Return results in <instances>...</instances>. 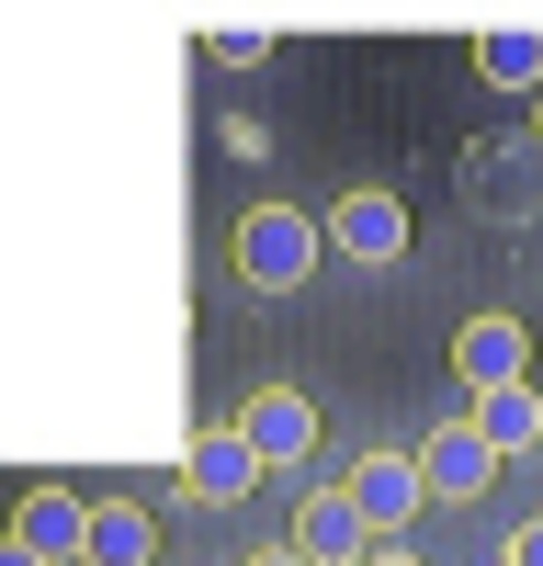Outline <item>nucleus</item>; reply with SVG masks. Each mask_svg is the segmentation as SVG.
I'll return each mask as SVG.
<instances>
[{
  "mask_svg": "<svg viewBox=\"0 0 543 566\" xmlns=\"http://www.w3.org/2000/svg\"><path fill=\"white\" fill-rule=\"evenodd\" d=\"M317 250H329V239H317L306 205H249L238 216V272L260 283V295H295V283L317 272Z\"/></svg>",
  "mask_w": 543,
  "mask_h": 566,
  "instance_id": "1",
  "label": "nucleus"
},
{
  "mask_svg": "<svg viewBox=\"0 0 543 566\" xmlns=\"http://www.w3.org/2000/svg\"><path fill=\"white\" fill-rule=\"evenodd\" d=\"M317 239H329L340 261H362V272H396V261H407V205L374 193V181H351V193L317 216Z\"/></svg>",
  "mask_w": 543,
  "mask_h": 566,
  "instance_id": "2",
  "label": "nucleus"
},
{
  "mask_svg": "<svg viewBox=\"0 0 543 566\" xmlns=\"http://www.w3.org/2000/svg\"><path fill=\"white\" fill-rule=\"evenodd\" d=\"M260 476H272V464L238 442V419H226V431H193V442H181V499H204V510H238Z\"/></svg>",
  "mask_w": 543,
  "mask_h": 566,
  "instance_id": "3",
  "label": "nucleus"
},
{
  "mask_svg": "<svg viewBox=\"0 0 543 566\" xmlns=\"http://www.w3.org/2000/svg\"><path fill=\"white\" fill-rule=\"evenodd\" d=\"M498 488V453L476 442V419H441V431L419 442V499H453V510H465V499H487Z\"/></svg>",
  "mask_w": 543,
  "mask_h": 566,
  "instance_id": "4",
  "label": "nucleus"
},
{
  "mask_svg": "<svg viewBox=\"0 0 543 566\" xmlns=\"http://www.w3.org/2000/svg\"><path fill=\"white\" fill-rule=\"evenodd\" d=\"M340 499L362 510V533H407V510H419V453H362L351 476H340Z\"/></svg>",
  "mask_w": 543,
  "mask_h": 566,
  "instance_id": "5",
  "label": "nucleus"
},
{
  "mask_svg": "<svg viewBox=\"0 0 543 566\" xmlns=\"http://www.w3.org/2000/svg\"><path fill=\"white\" fill-rule=\"evenodd\" d=\"M238 442H249L260 464H306V453H317V397H295V386H260V397L238 408Z\"/></svg>",
  "mask_w": 543,
  "mask_h": 566,
  "instance_id": "6",
  "label": "nucleus"
},
{
  "mask_svg": "<svg viewBox=\"0 0 543 566\" xmlns=\"http://www.w3.org/2000/svg\"><path fill=\"white\" fill-rule=\"evenodd\" d=\"M12 533H23V544H34L45 566H79V544H91V499L45 476V488H23V510H12Z\"/></svg>",
  "mask_w": 543,
  "mask_h": 566,
  "instance_id": "7",
  "label": "nucleus"
},
{
  "mask_svg": "<svg viewBox=\"0 0 543 566\" xmlns=\"http://www.w3.org/2000/svg\"><path fill=\"white\" fill-rule=\"evenodd\" d=\"M453 374H465V397L476 386H510V374H532V340H521V317H465V328H453Z\"/></svg>",
  "mask_w": 543,
  "mask_h": 566,
  "instance_id": "8",
  "label": "nucleus"
},
{
  "mask_svg": "<svg viewBox=\"0 0 543 566\" xmlns=\"http://www.w3.org/2000/svg\"><path fill=\"white\" fill-rule=\"evenodd\" d=\"M476 442H487L498 464L543 442V386H532V374H510V386H476Z\"/></svg>",
  "mask_w": 543,
  "mask_h": 566,
  "instance_id": "9",
  "label": "nucleus"
},
{
  "mask_svg": "<svg viewBox=\"0 0 543 566\" xmlns=\"http://www.w3.org/2000/svg\"><path fill=\"white\" fill-rule=\"evenodd\" d=\"M306 566H351L362 544H374V533H362V510L340 499V488H306V510H295V533H284Z\"/></svg>",
  "mask_w": 543,
  "mask_h": 566,
  "instance_id": "10",
  "label": "nucleus"
},
{
  "mask_svg": "<svg viewBox=\"0 0 543 566\" xmlns=\"http://www.w3.org/2000/svg\"><path fill=\"white\" fill-rule=\"evenodd\" d=\"M159 555V522L136 499H91V544H79V566H148Z\"/></svg>",
  "mask_w": 543,
  "mask_h": 566,
  "instance_id": "11",
  "label": "nucleus"
},
{
  "mask_svg": "<svg viewBox=\"0 0 543 566\" xmlns=\"http://www.w3.org/2000/svg\"><path fill=\"white\" fill-rule=\"evenodd\" d=\"M476 69H487L498 91H532V80H543V34H532V23H498V34L476 45Z\"/></svg>",
  "mask_w": 543,
  "mask_h": 566,
  "instance_id": "12",
  "label": "nucleus"
},
{
  "mask_svg": "<svg viewBox=\"0 0 543 566\" xmlns=\"http://www.w3.org/2000/svg\"><path fill=\"white\" fill-rule=\"evenodd\" d=\"M510 566H543V510H532V522L510 533Z\"/></svg>",
  "mask_w": 543,
  "mask_h": 566,
  "instance_id": "13",
  "label": "nucleus"
},
{
  "mask_svg": "<svg viewBox=\"0 0 543 566\" xmlns=\"http://www.w3.org/2000/svg\"><path fill=\"white\" fill-rule=\"evenodd\" d=\"M362 566H419V555H407V544L385 533V544H362Z\"/></svg>",
  "mask_w": 543,
  "mask_h": 566,
  "instance_id": "14",
  "label": "nucleus"
},
{
  "mask_svg": "<svg viewBox=\"0 0 543 566\" xmlns=\"http://www.w3.org/2000/svg\"><path fill=\"white\" fill-rule=\"evenodd\" d=\"M0 566H45V555H34V544H23V533H0Z\"/></svg>",
  "mask_w": 543,
  "mask_h": 566,
  "instance_id": "15",
  "label": "nucleus"
},
{
  "mask_svg": "<svg viewBox=\"0 0 543 566\" xmlns=\"http://www.w3.org/2000/svg\"><path fill=\"white\" fill-rule=\"evenodd\" d=\"M249 566H306V555H295V544H260V555H249Z\"/></svg>",
  "mask_w": 543,
  "mask_h": 566,
  "instance_id": "16",
  "label": "nucleus"
},
{
  "mask_svg": "<svg viewBox=\"0 0 543 566\" xmlns=\"http://www.w3.org/2000/svg\"><path fill=\"white\" fill-rule=\"evenodd\" d=\"M532 148H543V80H532Z\"/></svg>",
  "mask_w": 543,
  "mask_h": 566,
  "instance_id": "17",
  "label": "nucleus"
},
{
  "mask_svg": "<svg viewBox=\"0 0 543 566\" xmlns=\"http://www.w3.org/2000/svg\"><path fill=\"white\" fill-rule=\"evenodd\" d=\"M351 566H362V555H351Z\"/></svg>",
  "mask_w": 543,
  "mask_h": 566,
  "instance_id": "18",
  "label": "nucleus"
}]
</instances>
